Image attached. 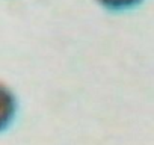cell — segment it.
<instances>
[{
    "label": "cell",
    "mask_w": 154,
    "mask_h": 145,
    "mask_svg": "<svg viewBox=\"0 0 154 145\" xmlns=\"http://www.w3.org/2000/svg\"><path fill=\"white\" fill-rule=\"evenodd\" d=\"M95 2L109 11H127L139 6L143 0H95Z\"/></svg>",
    "instance_id": "2"
},
{
    "label": "cell",
    "mask_w": 154,
    "mask_h": 145,
    "mask_svg": "<svg viewBox=\"0 0 154 145\" xmlns=\"http://www.w3.org/2000/svg\"><path fill=\"white\" fill-rule=\"evenodd\" d=\"M17 112V97L12 89L0 82V131L6 128Z\"/></svg>",
    "instance_id": "1"
}]
</instances>
